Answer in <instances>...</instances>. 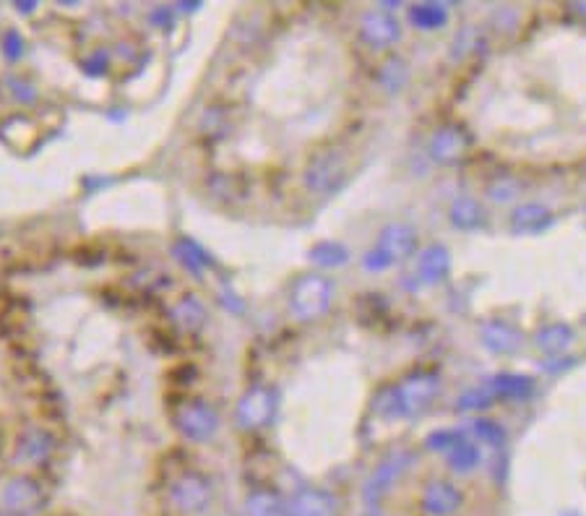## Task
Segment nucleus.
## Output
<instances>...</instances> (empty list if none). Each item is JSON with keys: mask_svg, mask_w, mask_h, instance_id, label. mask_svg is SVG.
<instances>
[{"mask_svg": "<svg viewBox=\"0 0 586 516\" xmlns=\"http://www.w3.org/2000/svg\"><path fill=\"white\" fill-rule=\"evenodd\" d=\"M516 191H519V186H516L514 180H498V183H493V186L488 188V196L493 201H508V199H514Z\"/></svg>", "mask_w": 586, "mask_h": 516, "instance_id": "2f4dec72", "label": "nucleus"}, {"mask_svg": "<svg viewBox=\"0 0 586 516\" xmlns=\"http://www.w3.org/2000/svg\"><path fill=\"white\" fill-rule=\"evenodd\" d=\"M409 464H412V451L407 449H396L391 451L389 457H383V462L378 464L373 475L368 477V483H365L363 496L368 503H378L391 488H394L399 480H402L404 472L409 470Z\"/></svg>", "mask_w": 586, "mask_h": 516, "instance_id": "423d86ee", "label": "nucleus"}, {"mask_svg": "<svg viewBox=\"0 0 586 516\" xmlns=\"http://www.w3.org/2000/svg\"><path fill=\"white\" fill-rule=\"evenodd\" d=\"M482 344L488 350L508 355V352L519 350L521 331L516 326L506 324V321H488V324L482 326Z\"/></svg>", "mask_w": 586, "mask_h": 516, "instance_id": "f3484780", "label": "nucleus"}, {"mask_svg": "<svg viewBox=\"0 0 586 516\" xmlns=\"http://www.w3.org/2000/svg\"><path fill=\"white\" fill-rule=\"evenodd\" d=\"M378 79H381V84L386 86L389 92H399L404 86V81H407V66H404L402 60H389V63L381 68V73H378Z\"/></svg>", "mask_w": 586, "mask_h": 516, "instance_id": "c85d7f7f", "label": "nucleus"}, {"mask_svg": "<svg viewBox=\"0 0 586 516\" xmlns=\"http://www.w3.org/2000/svg\"><path fill=\"white\" fill-rule=\"evenodd\" d=\"M172 253H175V258H178L180 264H183L185 269H191L196 277H201V272L211 264V258L206 256L196 243H191V240H178V243L172 245Z\"/></svg>", "mask_w": 586, "mask_h": 516, "instance_id": "5701e85b", "label": "nucleus"}, {"mask_svg": "<svg viewBox=\"0 0 586 516\" xmlns=\"http://www.w3.org/2000/svg\"><path fill=\"white\" fill-rule=\"evenodd\" d=\"M347 178V159L339 152H334V149H326V152L316 154V157L310 159L308 170L303 175L305 188L313 193H336L347 183Z\"/></svg>", "mask_w": 586, "mask_h": 516, "instance_id": "7ed1b4c3", "label": "nucleus"}, {"mask_svg": "<svg viewBox=\"0 0 586 516\" xmlns=\"http://www.w3.org/2000/svg\"><path fill=\"white\" fill-rule=\"evenodd\" d=\"M451 272V256L443 245H428L417 258V279L422 285H438Z\"/></svg>", "mask_w": 586, "mask_h": 516, "instance_id": "4468645a", "label": "nucleus"}, {"mask_svg": "<svg viewBox=\"0 0 586 516\" xmlns=\"http://www.w3.org/2000/svg\"><path fill=\"white\" fill-rule=\"evenodd\" d=\"M284 509H287V501L271 490H256L245 501L248 516H284Z\"/></svg>", "mask_w": 586, "mask_h": 516, "instance_id": "412c9836", "label": "nucleus"}, {"mask_svg": "<svg viewBox=\"0 0 586 516\" xmlns=\"http://www.w3.org/2000/svg\"><path fill=\"white\" fill-rule=\"evenodd\" d=\"M11 84H14L16 100H21V102H32V100H34V89L27 84V81L14 79V81H11Z\"/></svg>", "mask_w": 586, "mask_h": 516, "instance_id": "72a5a7b5", "label": "nucleus"}, {"mask_svg": "<svg viewBox=\"0 0 586 516\" xmlns=\"http://www.w3.org/2000/svg\"><path fill=\"white\" fill-rule=\"evenodd\" d=\"M409 19L420 29H438L448 21V8L438 3H420V6L409 8Z\"/></svg>", "mask_w": 586, "mask_h": 516, "instance_id": "b1692460", "label": "nucleus"}, {"mask_svg": "<svg viewBox=\"0 0 586 516\" xmlns=\"http://www.w3.org/2000/svg\"><path fill=\"white\" fill-rule=\"evenodd\" d=\"M310 258H313L318 266H326V269H331V266L347 264L349 251H347V245L336 243V240H323V243L313 245Z\"/></svg>", "mask_w": 586, "mask_h": 516, "instance_id": "393cba45", "label": "nucleus"}, {"mask_svg": "<svg viewBox=\"0 0 586 516\" xmlns=\"http://www.w3.org/2000/svg\"><path fill=\"white\" fill-rule=\"evenodd\" d=\"M573 331L566 324H550L537 331V347L545 352H563L571 344Z\"/></svg>", "mask_w": 586, "mask_h": 516, "instance_id": "a878e982", "label": "nucleus"}, {"mask_svg": "<svg viewBox=\"0 0 586 516\" xmlns=\"http://www.w3.org/2000/svg\"><path fill=\"white\" fill-rule=\"evenodd\" d=\"M448 457V467L454 472H459V475H464V472H472L480 464V449H477L472 441H467V438H459L451 449L446 451Z\"/></svg>", "mask_w": 586, "mask_h": 516, "instance_id": "aec40b11", "label": "nucleus"}, {"mask_svg": "<svg viewBox=\"0 0 586 516\" xmlns=\"http://www.w3.org/2000/svg\"><path fill=\"white\" fill-rule=\"evenodd\" d=\"M553 225V214L547 212L542 204H521L511 212V227L514 232H527V235H534V232H542Z\"/></svg>", "mask_w": 586, "mask_h": 516, "instance_id": "a211bd4d", "label": "nucleus"}, {"mask_svg": "<svg viewBox=\"0 0 586 516\" xmlns=\"http://www.w3.org/2000/svg\"><path fill=\"white\" fill-rule=\"evenodd\" d=\"M3 501L6 509L16 516H32L42 509V488L34 483L32 477H16L3 490Z\"/></svg>", "mask_w": 586, "mask_h": 516, "instance_id": "1a4fd4ad", "label": "nucleus"}, {"mask_svg": "<svg viewBox=\"0 0 586 516\" xmlns=\"http://www.w3.org/2000/svg\"><path fill=\"white\" fill-rule=\"evenodd\" d=\"M495 402V397L490 394V389L485 384L482 386H475V389H467L464 394L459 397V410L469 412V410H485V407H490V404Z\"/></svg>", "mask_w": 586, "mask_h": 516, "instance_id": "cd10ccee", "label": "nucleus"}, {"mask_svg": "<svg viewBox=\"0 0 586 516\" xmlns=\"http://www.w3.org/2000/svg\"><path fill=\"white\" fill-rule=\"evenodd\" d=\"M363 264H365V269H368V272H381V269H389L391 261L386 256H383V253L378 251V248H373V251L365 253Z\"/></svg>", "mask_w": 586, "mask_h": 516, "instance_id": "473e14b6", "label": "nucleus"}, {"mask_svg": "<svg viewBox=\"0 0 586 516\" xmlns=\"http://www.w3.org/2000/svg\"><path fill=\"white\" fill-rule=\"evenodd\" d=\"M360 34H363V40L368 42L370 47H391L399 37H402V27H399V21L394 19L386 11H368L360 19Z\"/></svg>", "mask_w": 586, "mask_h": 516, "instance_id": "f8f14e48", "label": "nucleus"}, {"mask_svg": "<svg viewBox=\"0 0 586 516\" xmlns=\"http://www.w3.org/2000/svg\"><path fill=\"white\" fill-rule=\"evenodd\" d=\"M495 399H511V402H524L534 394V378L521 376V373H498L485 384Z\"/></svg>", "mask_w": 586, "mask_h": 516, "instance_id": "2eb2a0df", "label": "nucleus"}, {"mask_svg": "<svg viewBox=\"0 0 586 516\" xmlns=\"http://www.w3.org/2000/svg\"><path fill=\"white\" fill-rule=\"evenodd\" d=\"M53 436L42 428H29L21 433L19 446H16V457L24 464H42L53 454Z\"/></svg>", "mask_w": 586, "mask_h": 516, "instance_id": "dca6fc26", "label": "nucleus"}, {"mask_svg": "<svg viewBox=\"0 0 586 516\" xmlns=\"http://www.w3.org/2000/svg\"><path fill=\"white\" fill-rule=\"evenodd\" d=\"M274 410H277V394L269 389V386H253L243 394V399L238 402V425L245 430H256L264 428L274 417Z\"/></svg>", "mask_w": 586, "mask_h": 516, "instance_id": "0eeeda50", "label": "nucleus"}, {"mask_svg": "<svg viewBox=\"0 0 586 516\" xmlns=\"http://www.w3.org/2000/svg\"><path fill=\"white\" fill-rule=\"evenodd\" d=\"M172 318L178 321L180 329L198 331L204 326L206 311L204 305L198 303L196 298H183L180 303H175V308H172Z\"/></svg>", "mask_w": 586, "mask_h": 516, "instance_id": "4be33fe9", "label": "nucleus"}, {"mask_svg": "<svg viewBox=\"0 0 586 516\" xmlns=\"http://www.w3.org/2000/svg\"><path fill=\"white\" fill-rule=\"evenodd\" d=\"M334 285L321 274H303L295 279L290 292V308L300 321H313L329 311Z\"/></svg>", "mask_w": 586, "mask_h": 516, "instance_id": "f03ea898", "label": "nucleus"}, {"mask_svg": "<svg viewBox=\"0 0 586 516\" xmlns=\"http://www.w3.org/2000/svg\"><path fill=\"white\" fill-rule=\"evenodd\" d=\"M441 391V378L433 371H417L402 384L386 386L376 397V410L383 417H415L433 404Z\"/></svg>", "mask_w": 586, "mask_h": 516, "instance_id": "f257e3e1", "label": "nucleus"}, {"mask_svg": "<svg viewBox=\"0 0 586 516\" xmlns=\"http://www.w3.org/2000/svg\"><path fill=\"white\" fill-rule=\"evenodd\" d=\"M170 501L175 509L188 516L204 514L214 501V488H211L209 477H204L201 472H185L172 483Z\"/></svg>", "mask_w": 586, "mask_h": 516, "instance_id": "20e7f679", "label": "nucleus"}, {"mask_svg": "<svg viewBox=\"0 0 586 516\" xmlns=\"http://www.w3.org/2000/svg\"><path fill=\"white\" fill-rule=\"evenodd\" d=\"M469 146V136L464 133V128L459 126H443L430 136L428 152L435 162H441V165H451L461 154L467 152Z\"/></svg>", "mask_w": 586, "mask_h": 516, "instance_id": "ddd939ff", "label": "nucleus"}, {"mask_svg": "<svg viewBox=\"0 0 586 516\" xmlns=\"http://www.w3.org/2000/svg\"><path fill=\"white\" fill-rule=\"evenodd\" d=\"M339 514V498L326 488H300L292 498H287L284 516H336Z\"/></svg>", "mask_w": 586, "mask_h": 516, "instance_id": "6e6552de", "label": "nucleus"}, {"mask_svg": "<svg viewBox=\"0 0 586 516\" xmlns=\"http://www.w3.org/2000/svg\"><path fill=\"white\" fill-rule=\"evenodd\" d=\"M459 433L456 430H435V433H430L428 436V449L433 451H448L451 446L459 441Z\"/></svg>", "mask_w": 586, "mask_h": 516, "instance_id": "7c9ffc66", "label": "nucleus"}, {"mask_svg": "<svg viewBox=\"0 0 586 516\" xmlns=\"http://www.w3.org/2000/svg\"><path fill=\"white\" fill-rule=\"evenodd\" d=\"M461 503H464L461 490L448 480H433L422 490V511L428 516H454Z\"/></svg>", "mask_w": 586, "mask_h": 516, "instance_id": "9b49d317", "label": "nucleus"}, {"mask_svg": "<svg viewBox=\"0 0 586 516\" xmlns=\"http://www.w3.org/2000/svg\"><path fill=\"white\" fill-rule=\"evenodd\" d=\"M475 433L480 436V441H485V444L501 446L503 441H506V430L498 423H493V420H477Z\"/></svg>", "mask_w": 586, "mask_h": 516, "instance_id": "c756f323", "label": "nucleus"}, {"mask_svg": "<svg viewBox=\"0 0 586 516\" xmlns=\"http://www.w3.org/2000/svg\"><path fill=\"white\" fill-rule=\"evenodd\" d=\"M175 425L191 441H209L219 430V415L211 404L191 399V402L180 404V410L175 412Z\"/></svg>", "mask_w": 586, "mask_h": 516, "instance_id": "39448f33", "label": "nucleus"}, {"mask_svg": "<svg viewBox=\"0 0 586 516\" xmlns=\"http://www.w3.org/2000/svg\"><path fill=\"white\" fill-rule=\"evenodd\" d=\"M198 128H201V133L211 136V139H217V136H224V133H227L230 120H227V113H224L222 107H209L204 113V118H201V123H198Z\"/></svg>", "mask_w": 586, "mask_h": 516, "instance_id": "bb28decb", "label": "nucleus"}, {"mask_svg": "<svg viewBox=\"0 0 586 516\" xmlns=\"http://www.w3.org/2000/svg\"><path fill=\"white\" fill-rule=\"evenodd\" d=\"M451 225L459 227V230H477V227L485 222V212H482V206L477 204L475 199H469V196H461L451 204Z\"/></svg>", "mask_w": 586, "mask_h": 516, "instance_id": "6ab92c4d", "label": "nucleus"}, {"mask_svg": "<svg viewBox=\"0 0 586 516\" xmlns=\"http://www.w3.org/2000/svg\"><path fill=\"white\" fill-rule=\"evenodd\" d=\"M378 251L389 258L391 264L394 261H404L412 253L417 251V230L407 222H391L381 230V238H378Z\"/></svg>", "mask_w": 586, "mask_h": 516, "instance_id": "9d476101", "label": "nucleus"}]
</instances>
